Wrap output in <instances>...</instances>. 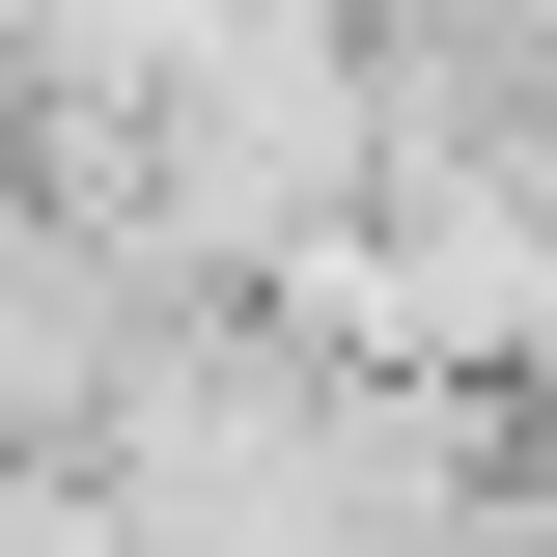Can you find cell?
<instances>
[{"instance_id":"cell-1","label":"cell","mask_w":557,"mask_h":557,"mask_svg":"<svg viewBox=\"0 0 557 557\" xmlns=\"http://www.w3.org/2000/svg\"><path fill=\"white\" fill-rule=\"evenodd\" d=\"M84 391H112V278L57 251V196H0V474H57Z\"/></svg>"},{"instance_id":"cell-2","label":"cell","mask_w":557,"mask_h":557,"mask_svg":"<svg viewBox=\"0 0 557 557\" xmlns=\"http://www.w3.org/2000/svg\"><path fill=\"white\" fill-rule=\"evenodd\" d=\"M0 557H168V530H139L112 474H0Z\"/></svg>"}]
</instances>
